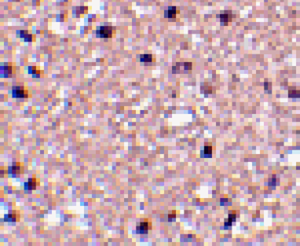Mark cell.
<instances>
[{
  "label": "cell",
  "mask_w": 300,
  "mask_h": 246,
  "mask_svg": "<svg viewBox=\"0 0 300 246\" xmlns=\"http://www.w3.org/2000/svg\"><path fill=\"white\" fill-rule=\"evenodd\" d=\"M4 219L7 222H15L18 220V218L17 214H11V212H10L4 216Z\"/></svg>",
  "instance_id": "8fae6325"
},
{
  "label": "cell",
  "mask_w": 300,
  "mask_h": 246,
  "mask_svg": "<svg viewBox=\"0 0 300 246\" xmlns=\"http://www.w3.org/2000/svg\"><path fill=\"white\" fill-rule=\"evenodd\" d=\"M140 61L142 62H151L152 61V56L151 54H142L140 56Z\"/></svg>",
  "instance_id": "7c38bea8"
},
{
  "label": "cell",
  "mask_w": 300,
  "mask_h": 246,
  "mask_svg": "<svg viewBox=\"0 0 300 246\" xmlns=\"http://www.w3.org/2000/svg\"><path fill=\"white\" fill-rule=\"evenodd\" d=\"M151 223H148V221H145V222H142L138 226H137L136 228V231H137L138 234H147L148 233V229H151Z\"/></svg>",
  "instance_id": "277c9868"
},
{
  "label": "cell",
  "mask_w": 300,
  "mask_h": 246,
  "mask_svg": "<svg viewBox=\"0 0 300 246\" xmlns=\"http://www.w3.org/2000/svg\"><path fill=\"white\" fill-rule=\"evenodd\" d=\"M204 153L206 155H210L212 153V147L211 146H205L204 147Z\"/></svg>",
  "instance_id": "9a60e30c"
},
{
  "label": "cell",
  "mask_w": 300,
  "mask_h": 246,
  "mask_svg": "<svg viewBox=\"0 0 300 246\" xmlns=\"http://www.w3.org/2000/svg\"><path fill=\"white\" fill-rule=\"evenodd\" d=\"M12 94L16 99H25L28 98V91L24 87H13L12 89Z\"/></svg>",
  "instance_id": "7a4b0ae2"
},
{
  "label": "cell",
  "mask_w": 300,
  "mask_h": 246,
  "mask_svg": "<svg viewBox=\"0 0 300 246\" xmlns=\"http://www.w3.org/2000/svg\"><path fill=\"white\" fill-rule=\"evenodd\" d=\"M10 171L9 174H11L13 176H17L24 172V167L21 164V163H13V166L11 167H9Z\"/></svg>",
  "instance_id": "3957f363"
},
{
  "label": "cell",
  "mask_w": 300,
  "mask_h": 246,
  "mask_svg": "<svg viewBox=\"0 0 300 246\" xmlns=\"http://www.w3.org/2000/svg\"><path fill=\"white\" fill-rule=\"evenodd\" d=\"M288 96H289V98H295V99L299 98L300 97V91H299V90H290L288 91Z\"/></svg>",
  "instance_id": "4fadbf2b"
},
{
  "label": "cell",
  "mask_w": 300,
  "mask_h": 246,
  "mask_svg": "<svg viewBox=\"0 0 300 246\" xmlns=\"http://www.w3.org/2000/svg\"><path fill=\"white\" fill-rule=\"evenodd\" d=\"M12 73L11 66H1V75L7 77Z\"/></svg>",
  "instance_id": "9c48e42d"
},
{
  "label": "cell",
  "mask_w": 300,
  "mask_h": 246,
  "mask_svg": "<svg viewBox=\"0 0 300 246\" xmlns=\"http://www.w3.org/2000/svg\"><path fill=\"white\" fill-rule=\"evenodd\" d=\"M36 179L35 178L28 179V182H26L25 185L26 190H35L36 187Z\"/></svg>",
  "instance_id": "ba28073f"
},
{
  "label": "cell",
  "mask_w": 300,
  "mask_h": 246,
  "mask_svg": "<svg viewBox=\"0 0 300 246\" xmlns=\"http://www.w3.org/2000/svg\"><path fill=\"white\" fill-rule=\"evenodd\" d=\"M217 17L220 18L221 23H222V25H224V23H225V25H227V24H228L229 22H232V18H233V17H232V12L229 11V10L218 15Z\"/></svg>",
  "instance_id": "5b68a950"
},
{
  "label": "cell",
  "mask_w": 300,
  "mask_h": 246,
  "mask_svg": "<svg viewBox=\"0 0 300 246\" xmlns=\"http://www.w3.org/2000/svg\"><path fill=\"white\" fill-rule=\"evenodd\" d=\"M18 34V36L20 38H23L25 40V42H31L32 41V36L30 34H28V31H24V30H21V31H17V35Z\"/></svg>",
  "instance_id": "52a82bcc"
},
{
  "label": "cell",
  "mask_w": 300,
  "mask_h": 246,
  "mask_svg": "<svg viewBox=\"0 0 300 246\" xmlns=\"http://www.w3.org/2000/svg\"><path fill=\"white\" fill-rule=\"evenodd\" d=\"M97 37L111 38L113 36V28L111 26H101L96 31Z\"/></svg>",
  "instance_id": "6da1fadb"
},
{
  "label": "cell",
  "mask_w": 300,
  "mask_h": 246,
  "mask_svg": "<svg viewBox=\"0 0 300 246\" xmlns=\"http://www.w3.org/2000/svg\"><path fill=\"white\" fill-rule=\"evenodd\" d=\"M178 11L177 10L176 7H170L164 10V17L165 18H175Z\"/></svg>",
  "instance_id": "8992f818"
},
{
  "label": "cell",
  "mask_w": 300,
  "mask_h": 246,
  "mask_svg": "<svg viewBox=\"0 0 300 246\" xmlns=\"http://www.w3.org/2000/svg\"><path fill=\"white\" fill-rule=\"evenodd\" d=\"M234 221H236V214L230 213V215H229L228 219L225 220L224 225H225V226H231L232 223H233V222Z\"/></svg>",
  "instance_id": "30bf717a"
},
{
  "label": "cell",
  "mask_w": 300,
  "mask_h": 246,
  "mask_svg": "<svg viewBox=\"0 0 300 246\" xmlns=\"http://www.w3.org/2000/svg\"><path fill=\"white\" fill-rule=\"evenodd\" d=\"M175 218H176V215H175V212H173V213L168 215V219H169L170 221H172V220H175Z\"/></svg>",
  "instance_id": "2e32d148"
},
{
  "label": "cell",
  "mask_w": 300,
  "mask_h": 246,
  "mask_svg": "<svg viewBox=\"0 0 300 246\" xmlns=\"http://www.w3.org/2000/svg\"><path fill=\"white\" fill-rule=\"evenodd\" d=\"M28 72L32 74V75H34V77H36V76L39 77V71L37 70L36 67H32V66H31V67L28 68Z\"/></svg>",
  "instance_id": "5bb4252c"
}]
</instances>
